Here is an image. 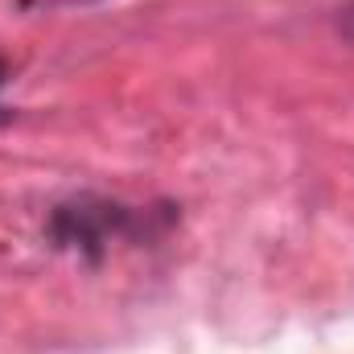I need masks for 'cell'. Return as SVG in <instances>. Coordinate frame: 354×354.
<instances>
[{
	"label": "cell",
	"instance_id": "1",
	"mask_svg": "<svg viewBox=\"0 0 354 354\" xmlns=\"http://www.w3.org/2000/svg\"><path fill=\"white\" fill-rule=\"evenodd\" d=\"M174 223H177L174 206H128L120 198L79 194V198H66L50 210L46 239L58 252H75L87 264H99L111 252V243L161 239Z\"/></svg>",
	"mask_w": 354,
	"mask_h": 354
},
{
	"label": "cell",
	"instance_id": "2",
	"mask_svg": "<svg viewBox=\"0 0 354 354\" xmlns=\"http://www.w3.org/2000/svg\"><path fill=\"white\" fill-rule=\"evenodd\" d=\"M338 29H342L346 41H354V0H346V4L338 8Z\"/></svg>",
	"mask_w": 354,
	"mask_h": 354
},
{
	"label": "cell",
	"instance_id": "3",
	"mask_svg": "<svg viewBox=\"0 0 354 354\" xmlns=\"http://www.w3.org/2000/svg\"><path fill=\"white\" fill-rule=\"evenodd\" d=\"M4 83H8V62L0 58V91H4ZM8 120H12V115H8V107L0 103V124H8Z\"/></svg>",
	"mask_w": 354,
	"mask_h": 354
}]
</instances>
